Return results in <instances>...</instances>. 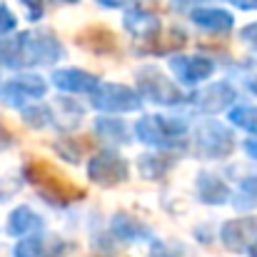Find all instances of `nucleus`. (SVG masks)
<instances>
[{
  "label": "nucleus",
  "mask_w": 257,
  "mask_h": 257,
  "mask_svg": "<svg viewBox=\"0 0 257 257\" xmlns=\"http://www.w3.org/2000/svg\"><path fill=\"white\" fill-rule=\"evenodd\" d=\"M187 122L172 115H143L135 122V138L153 150H180L185 148Z\"/></svg>",
  "instance_id": "1"
},
{
  "label": "nucleus",
  "mask_w": 257,
  "mask_h": 257,
  "mask_svg": "<svg viewBox=\"0 0 257 257\" xmlns=\"http://www.w3.org/2000/svg\"><path fill=\"white\" fill-rule=\"evenodd\" d=\"M23 180L30 182L43 200H48L50 205H70L73 200L83 197V190H78L73 182H68L58 170H53L50 165L40 163V160H28L23 165Z\"/></svg>",
  "instance_id": "2"
},
{
  "label": "nucleus",
  "mask_w": 257,
  "mask_h": 257,
  "mask_svg": "<svg viewBox=\"0 0 257 257\" xmlns=\"http://www.w3.org/2000/svg\"><path fill=\"white\" fill-rule=\"evenodd\" d=\"M192 150L197 158H205V160H225L235 150V135L227 125L217 120H207L197 127L192 138Z\"/></svg>",
  "instance_id": "3"
},
{
  "label": "nucleus",
  "mask_w": 257,
  "mask_h": 257,
  "mask_svg": "<svg viewBox=\"0 0 257 257\" xmlns=\"http://www.w3.org/2000/svg\"><path fill=\"white\" fill-rule=\"evenodd\" d=\"M90 102L102 115H127L143 107L140 90L122 83H100V87L90 95Z\"/></svg>",
  "instance_id": "4"
},
{
  "label": "nucleus",
  "mask_w": 257,
  "mask_h": 257,
  "mask_svg": "<svg viewBox=\"0 0 257 257\" xmlns=\"http://www.w3.org/2000/svg\"><path fill=\"white\" fill-rule=\"evenodd\" d=\"M138 90L145 100L155 102V105H165V107H172V105H182L187 100V95L182 92V87L177 83H172L170 78L160 70V68H140L138 70Z\"/></svg>",
  "instance_id": "5"
},
{
  "label": "nucleus",
  "mask_w": 257,
  "mask_h": 257,
  "mask_svg": "<svg viewBox=\"0 0 257 257\" xmlns=\"http://www.w3.org/2000/svg\"><path fill=\"white\" fill-rule=\"evenodd\" d=\"M87 177L97 187H117L127 182L130 168H127V160L117 155L115 150H102L87 160Z\"/></svg>",
  "instance_id": "6"
},
{
  "label": "nucleus",
  "mask_w": 257,
  "mask_h": 257,
  "mask_svg": "<svg viewBox=\"0 0 257 257\" xmlns=\"http://www.w3.org/2000/svg\"><path fill=\"white\" fill-rule=\"evenodd\" d=\"M48 92V83L35 73H23L0 83V105L5 107H25L33 100H40Z\"/></svg>",
  "instance_id": "7"
},
{
  "label": "nucleus",
  "mask_w": 257,
  "mask_h": 257,
  "mask_svg": "<svg viewBox=\"0 0 257 257\" xmlns=\"http://www.w3.org/2000/svg\"><path fill=\"white\" fill-rule=\"evenodd\" d=\"M222 245L235 255H247V250L257 242V215H242L235 220H227L220 227Z\"/></svg>",
  "instance_id": "8"
},
{
  "label": "nucleus",
  "mask_w": 257,
  "mask_h": 257,
  "mask_svg": "<svg viewBox=\"0 0 257 257\" xmlns=\"http://www.w3.org/2000/svg\"><path fill=\"white\" fill-rule=\"evenodd\" d=\"M168 68L180 85H197L205 83L215 73V63L207 55H172Z\"/></svg>",
  "instance_id": "9"
},
{
  "label": "nucleus",
  "mask_w": 257,
  "mask_h": 257,
  "mask_svg": "<svg viewBox=\"0 0 257 257\" xmlns=\"http://www.w3.org/2000/svg\"><path fill=\"white\" fill-rule=\"evenodd\" d=\"M190 100H192V105L200 112H205V115H220V112H225V110L232 107V102L237 100V92H235V87L230 85V83H212V85H207L205 90L195 92Z\"/></svg>",
  "instance_id": "10"
},
{
  "label": "nucleus",
  "mask_w": 257,
  "mask_h": 257,
  "mask_svg": "<svg viewBox=\"0 0 257 257\" xmlns=\"http://www.w3.org/2000/svg\"><path fill=\"white\" fill-rule=\"evenodd\" d=\"M122 25L130 35L140 38V40H155L160 33H163V23L158 15H153L150 10H143V8H127L125 15H122Z\"/></svg>",
  "instance_id": "11"
},
{
  "label": "nucleus",
  "mask_w": 257,
  "mask_h": 257,
  "mask_svg": "<svg viewBox=\"0 0 257 257\" xmlns=\"http://www.w3.org/2000/svg\"><path fill=\"white\" fill-rule=\"evenodd\" d=\"M53 85L63 92H75V95H92L100 87V78L80 70V68H65L53 73Z\"/></svg>",
  "instance_id": "12"
},
{
  "label": "nucleus",
  "mask_w": 257,
  "mask_h": 257,
  "mask_svg": "<svg viewBox=\"0 0 257 257\" xmlns=\"http://www.w3.org/2000/svg\"><path fill=\"white\" fill-rule=\"evenodd\" d=\"M190 20H192L200 30L212 33V35H225V33H230L232 25H235V18H232L230 10H222V8H205V5L190 10Z\"/></svg>",
  "instance_id": "13"
},
{
  "label": "nucleus",
  "mask_w": 257,
  "mask_h": 257,
  "mask_svg": "<svg viewBox=\"0 0 257 257\" xmlns=\"http://www.w3.org/2000/svg\"><path fill=\"white\" fill-rule=\"evenodd\" d=\"M195 187H197V197L200 202L205 205H225L232 200V192L227 187V182L217 175V172H197V180H195Z\"/></svg>",
  "instance_id": "14"
},
{
  "label": "nucleus",
  "mask_w": 257,
  "mask_h": 257,
  "mask_svg": "<svg viewBox=\"0 0 257 257\" xmlns=\"http://www.w3.org/2000/svg\"><path fill=\"white\" fill-rule=\"evenodd\" d=\"M60 252H63V242L55 237H45V235L20 237L18 245L13 247L15 257H60Z\"/></svg>",
  "instance_id": "15"
},
{
  "label": "nucleus",
  "mask_w": 257,
  "mask_h": 257,
  "mask_svg": "<svg viewBox=\"0 0 257 257\" xmlns=\"http://www.w3.org/2000/svg\"><path fill=\"white\" fill-rule=\"evenodd\" d=\"M110 232L122 242H140L150 237V227L138 220L133 212H115L110 220Z\"/></svg>",
  "instance_id": "16"
},
{
  "label": "nucleus",
  "mask_w": 257,
  "mask_h": 257,
  "mask_svg": "<svg viewBox=\"0 0 257 257\" xmlns=\"http://www.w3.org/2000/svg\"><path fill=\"white\" fill-rule=\"evenodd\" d=\"M5 227H8V235H13V237H28V235L40 232L45 227V222H43V217L35 210H30L28 205H20V207H15L8 215V225Z\"/></svg>",
  "instance_id": "17"
},
{
  "label": "nucleus",
  "mask_w": 257,
  "mask_h": 257,
  "mask_svg": "<svg viewBox=\"0 0 257 257\" xmlns=\"http://www.w3.org/2000/svg\"><path fill=\"white\" fill-rule=\"evenodd\" d=\"M177 155L170 150H155V153H143L138 158V170L145 180H160L175 168Z\"/></svg>",
  "instance_id": "18"
},
{
  "label": "nucleus",
  "mask_w": 257,
  "mask_h": 257,
  "mask_svg": "<svg viewBox=\"0 0 257 257\" xmlns=\"http://www.w3.org/2000/svg\"><path fill=\"white\" fill-rule=\"evenodd\" d=\"M95 135H97L102 143L115 145V148H122V145L133 143V138H130V130H127L125 120L112 117V115H100V117L95 120Z\"/></svg>",
  "instance_id": "19"
},
{
  "label": "nucleus",
  "mask_w": 257,
  "mask_h": 257,
  "mask_svg": "<svg viewBox=\"0 0 257 257\" xmlns=\"http://www.w3.org/2000/svg\"><path fill=\"white\" fill-rule=\"evenodd\" d=\"M78 43H80V48H85L95 55H107V53H112L117 48L112 33L105 30V28H90L78 38Z\"/></svg>",
  "instance_id": "20"
},
{
  "label": "nucleus",
  "mask_w": 257,
  "mask_h": 257,
  "mask_svg": "<svg viewBox=\"0 0 257 257\" xmlns=\"http://www.w3.org/2000/svg\"><path fill=\"white\" fill-rule=\"evenodd\" d=\"M20 120H23L30 130H43L45 125L55 122V115H53V107L40 105V102H30V105L20 107Z\"/></svg>",
  "instance_id": "21"
},
{
  "label": "nucleus",
  "mask_w": 257,
  "mask_h": 257,
  "mask_svg": "<svg viewBox=\"0 0 257 257\" xmlns=\"http://www.w3.org/2000/svg\"><path fill=\"white\" fill-rule=\"evenodd\" d=\"M232 205L240 212H250V210L257 207V177L255 175H250V177H245L240 182L237 192L232 195Z\"/></svg>",
  "instance_id": "22"
},
{
  "label": "nucleus",
  "mask_w": 257,
  "mask_h": 257,
  "mask_svg": "<svg viewBox=\"0 0 257 257\" xmlns=\"http://www.w3.org/2000/svg\"><path fill=\"white\" fill-rule=\"evenodd\" d=\"M227 120L235 127H240V130H245L250 135H257V107L255 105H235V107H230Z\"/></svg>",
  "instance_id": "23"
},
{
  "label": "nucleus",
  "mask_w": 257,
  "mask_h": 257,
  "mask_svg": "<svg viewBox=\"0 0 257 257\" xmlns=\"http://www.w3.org/2000/svg\"><path fill=\"white\" fill-rule=\"evenodd\" d=\"M53 107L63 112V115H60V117H63V120H60V127L70 130V127L80 125V120H83V107L75 105L70 97H58V100L53 102Z\"/></svg>",
  "instance_id": "24"
},
{
  "label": "nucleus",
  "mask_w": 257,
  "mask_h": 257,
  "mask_svg": "<svg viewBox=\"0 0 257 257\" xmlns=\"http://www.w3.org/2000/svg\"><path fill=\"white\" fill-rule=\"evenodd\" d=\"M150 257H192L182 245H175V242H155Z\"/></svg>",
  "instance_id": "25"
},
{
  "label": "nucleus",
  "mask_w": 257,
  "mask_h": 257,
  "mask_svg": "<svg viewBox=\"0 0 257 257\" xmlns=\"http://www.w3.org/2000/svg\"><path fill=\"white\" fill-rule=\"evenodd\" d=\"M55 150L63 155V158H68V163H80V145H75L68 135H65V140H58L55 143Z\"/></svg>",
  "instance_id": "26"
},
{
  "label": "nucleus",
  "mask_w": 257,
  "mask_h": 257,
  "mask_svg": "<svg viewBox=\"0 0 257 257\" xmlns=\"http://www.w3.org/2000/svg\"><path fill=\"white\" fill-rule=\"evenodd\" d=\"M15 28H18V18L8 5H0V38H8Z\"/></svg>",
  "instance_id": "27"
},
{
  "label": "nucleus",
  "mask_w": 257,
  "mask_h": 257,
  "mask_svg": "<svg viewBox=\"0 0 257 257\" xmlns=\"http://www.w3.org/2000/svg\"><path fill=\"white\" fill-rule=\"evenodd\" d=\"M23 3V8L28 10V20L30 23H38L40 18H43V13H45V0H20Z\"/></svg>",
  "instance_id": "28"
},
{
  "label": "nucleus",
  "mask_w": 257,
  "mask_h": 257,
  "mask_svg": "<svg viewBox=\"0 0 257 257\" xmlns=\"http://www.w3.org/2000/svg\"><path fill=\"white\" fill-rule=\"evenodd\" d=\"M240 38H242V43H247V45H250V48L257 53V23L245 25V28L240 30Z\"/></svg>",
  "instance_id": "29"
},
{
  "label": "nucleus",
  "mask_w": 257,
  "mask_h": 257,
  "mask_svg": "<svg viewBox=\"0 0 257 257\" xmlns=\"http://www.w3.org/2000/svg\"><path fill=\"white\" fill-rule=\"evenodd\" d=\"M205 0H170V8L172 10H195L200 8Z\"/></svg>",
  "instance_id": "30"
},
{
  "label": "nucleus",
  "mask_w": 257,
  "mask_h": 257,
  "mask_svg": "<svg viewBox=\"0 0 257 257\" xmlns=\"http://www.w3.org/2000/svg\"><path fill=\"white\" fill-rule=\"evenodd\" d=\"M18 187H20V182H10V185H5V180H0V202L10 200V197L15 195Z\"/></svg>",
  "instance_id": "31"
},
{
  "label": "nucleus",
  "mask_w": 257,
  "mask_h": 257,
  "mask_svg": "<svg viewBox=\"0 0 257 257\" xmlns=\"http://www.w3.org/2000/svg\"><path fill=\"white\" fill-rule=\"evenodd\" d=\"M15 145V138L10 135V130L5 127V125H0V153H5L8 148H13Z\"/></svg>",
  "instance_id": "32"
},
{
  "label": "nucleus",
  "mask_w": 257,
  "mask_h": 257,
  "mask_svg": "<svg viewBox=\"0 0 257 257\" xmlns=\"http://www.w3.org/2000/svg\"><path fill=\"white\" fill-rule=\"evenodd\" d=\"M97 5H102V8H125V5H130L133 0H95Z\"/></svg>",
  "instance_id": "33"
},
{
  "label": "nucleus",
  "mask_w": 257,
  "mask_h": 257,
  "mask_svg": "<svg viewBox=\"0 0 257 257\" xmlns=\"http://www.w3.org/2000/svg\"><path fill=\"white\" fill-rule=\"evenodd\" d=\"M245 153L252 158V160H257V138H250V140H245Z\"/></svg>",
  "instance_id": "34"
},
{
  "label": "nucleus",
  "mask_w": 257,
  "mask_h": 257,
  "mask_svg": "<svg viewBox=\"0 0 257 257\" xmlns=\"http://www.w3.org/2000/svg\"><path fill=\"white\" fill-rule=\"evenodd\" d=\"M247 257H257V242L250 247V250H247Z\"/></svg>",
  "instance_id": "35"
},
{
  "label": "nucleus",
  "mask_w": 257,
  "mask_h": 257,
  "mask_svg": "<svg viewBox=\"0 0 257 257\" xmlns=\"http://www.w3.org/2000/svg\"><path fill=\"white\" fill-rule=\"evenodd\" d=\"M250 90H252V92H255V95H257V75H255V78H252V80H250Z\"/></svg>",
  "instance_id": "36"
},
{
  "label": "nucleus",
  "mask_w": 257,
  "mask_h": 257,
  "mask_svg": "<svg viewBox=\"0 0 257 257\" xmlns=\"http://www.w3.org/2000/svg\"><path fill=\"white\" fill-rule=\"evenodd\" d=\"M58 3H65V5H75V3H80V0H58Z\"/></svg>",
  "instance_id": "37"
},
{
  "label": "nucleus",
  "mask_w": 257,
  "mask_h": 257,
  "mask_svg": "<svg viewBox=\"0 0 257 257\" xmlns=\"http://www.w3.org/2000/svg\"><path fill=\"white\" fill-rule=\"evenodd\" d=\"M0 70H3V65H0Z\"/></svg>",
  "instance_id": "38"
}]
</instances>
